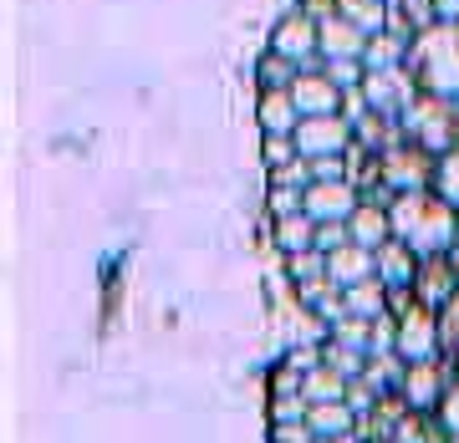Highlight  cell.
Returning <instances> with one entry per match:
<instances>
[{
	"instance_id": "obj_4",
	"label": "cell",
	"mask_w": 459,
	"mask_h": 443,
	"mask_svg": "<svg viewBox=\"0 0 459 443\" xmlns=\"http://www.w3.org/2000/svg\"><path fill=\"white\" fill-rule=\"evenodd\" d=\"M377 164H383V189H388L394 199L398 194H419V189H434V179H439V158L424 153L419 143H409V138H398L394 148H383Z\"/></svg>"
},
{
	"instance_id": "obj_12",
	"label": "cell",
	"mask_w": 459,
	"mask_h": 443,
	"mask_svg": "<svg viewBox=\"0 0 459 443\" xmlns=\"http://www.w3.org/2000/svg\"><path fill=\"white\" fill-rule=\"evenodd\" d=\"M322 62H362V51H368V31H358L347 16H322Z\"/></svg>"
},
{
	"instance_id": "obj_22",
	"label": "cell",
	"mask_w": 459,
	"mask_h": 443,
	"mask_svg": "<svg viewBox=\"0 0 459 443\" xmlns=\"http://www.w3.org/2000/svg\"><path fill=\"white\" fill-rule=\"evenodd\" d=\"M276 245L286 250V255L316 250V219H312L307 209H301V214H286V219H276Z\"/></svg>"
},
{
	"instance_id": "obj_18",
	"label": "cell",
	"mask_w": 459,
	"mask_h": 443,
	"mask_svg": "<svg viewBox=\"0 0 459 443\" xmlns=\"http://www.w3.org/2000/svg\"><path fill=\"white\" fill-rule=\"evenodd\" d=\"M377 255V280L383 285H413V276H419V255H413L403 240H388L383 250H373Z\"/></svg>"
},
{
	"instance_id": "obj_24",
	"label": "cell",
	"mask_w": 459,
	"mask_h": 443,
	"mask_svg": "<svg viewBox=\"0 0 459 443\" xmlns=\"http://www.w3.org/2000/svg\"><path fill=\"white\" fill-rule=\"evenodd\" d=\"M352 128H358V143L373 148V153H383V148H394L398 138H403L394 117H377V113H358L352 117Z\"/></svg>"
},
{
	"instance_id": "obj_42",
	"label": "cell",
	"mask_w": 459,
	"mask_h": 443,
	"mask_svg": "<svg viewBox=\"0 0 459 443\" xmlns=\"http://www.w3.org/2000/svg\"><path fill=\"white\" fill-rule=\"evenodd\" d=\"M316 443H368L362 433H337V439H316Z\"/></svg>"
},
{
	"instance_id": "obj_34",
	"label": "cell",
	"mask_w": 459,
	"mask_h": 443,
	"mask_svg": "<svg viewBox=\"0 0 459 443\" xmlns=\"http://www.w3.org/2000/svg\"><path fill=\"white\" fill-rule=\"evenodd\" d=\"M307 413H312L307 397H276L271 403V423H307Z\"/></svg>"
},
{
	"instance_id": "obj_7",
	"label": "cell",
	"mask_w": 459,
	"mask_h": 443,
	"mask_svg": "<svg viewBox=\"0 0 459 443\" xmlns=\"http://www.w3.org/2000/svg\"><path fill=\"white\" fill-rule=\"evenodd\" d=\"M455 367L444 357H429V362H409V372H403V403H409L413 413H439V403H444V393L455 388Z\"/></svg>"
},
{
	"instance_id": "obj_1",
	"label": "cell",
	"mask_w": 459,
	"mask_h": 443,
	"mask_svg": "<svg viewBox=\"0 0 459 443\" xmlns=\"http://www.w3.org/2000/svg\"><path fill=\"white\" fill-rule=\"evenodd\" d=\"M388 214H394V240H403L419 260H429V255H449L455 240H459V209L439 194V189L398 194L394 204H388Z\"/></svg>"
},
{
	"instance_id": "obj_19",
	"label": "cell",
	"mask_w": 459,
	"mask_h": 443,
	"mask_svg": "<svg viewBox=\"0 0 459 443\" xmlns=\"http://www.w3.org/2000/svg\"><path fill=\"white\" fill-rule=\"evenodd\" d=\"M347 301V316H362V321H377V316H388V285L383 280H362V285H347L342 291Z\"/></svg>"
},
{
	"instance_id": "obj_43",
	"label": "cell",
	"mask_w": 459,
	"mask_h": 443,
	"mask_svg": "<svg viewBox=\"0 0 459 443\" xmlns=\"http://www.w3.org/2000/svg\"><path fill=\"white\" fill-rule=\"evenodd\" d=\"M449 260H455V276H459V240H455V250H449Z\"/></svg>"
},
{
	"instance_id": "obj_36",
	"label": "cell",
	"mask_w": 459,
	"mask_h": 443,
	"mask_svg": "<svg viewBox=\"0 0 459 443\" xmlns=\"http://www.w3.org/2000/svg\"><path fill=\"white\" fill-rule=\"evenodd\" d=\"M296 158H301V153H296L291 138H265V164H271V174L286 168V164H296Z\"/></svg>"
},
{
	"instance_id": "obj_5",
	"label": "cell",
	"mask_w": 459,
	"mask_h": 443,
	"mask_svg": "<svg viewBox=\"0 0 459 443\" xmlns=\"http://www.w3.org/2000/svg\"><path fill=\"white\" fill-rule=\"evenodd\" d=\"M362 107L377 117H403L419 98V82L409 77V66H373V72H362Z\"/></svg>"
},
{
	"instance_id": "obj_41",
	"label": "cell",
	"mask_w": 459,
	"mask_h": 443,
	"mask_svg": "<svg viewBox=\"0 0 459 443\" xmlns=\"http://www.w3.org/2000/svg\"><path fill=\"white\" fill-rule=\"evenodd\" d=\"M434 11H439V21H459V0H434Z\"/></svg>"
},
{
	"instance_id": "obj_23",
	"label": "cell",
	"mask_w": 459,
	"mask_h": 443,
	"mask_svg": "<svg viewBox=\"0 0 459 443\" xmlns=\"http://www.w3.org/2000/svg\"><path fill=\"white\" fill-rule=\"evenodd\" d=\"M403 372H409V362L398 357V352H373L362 378L373 382L377 393H398V388H403Z\"/></svg>"
},
{
	"instance_id": "obj_40",
	"label": "cell",
	"mask_w": 459,
	"mask_h": 443,
	"mask_svg": "<svg viewBox=\"0 0 459 443\" xmlns=\"http://www.w3.org/2000/svg\"><path fill=\"white\" fill-rule=\"evenodd\" d=\"M286 367H296V372H301V378H307V372H312V367H322V346H296L291 357H286Z\"/></svg>"
},
{
	"instance_id": "obj_10",
	"label": "cell",
	"mask_w": 459,
	"mask_h": 443,
	"mask_svg": "<svg viewBox=\"0 0 459 443\" xmlns=\"http://www.w3.org/2000/svg\"><path fill=\"white\" fill-rule=\"evenodd\" d=\"M362 204V189L352 179H332V183H307V214L316 225H347Z\"/></svg>"
},
{
	"instance_id": "obj_3",
	"label": "cell",
	"mask_w": 459,
	"mask_h": 443,
	"mask_svg": "<svg viewBox=\"0 0 459 443\" xmlns=\"http://www.w3.org/2000/svg\"><path fill=\"white\" fill-rule=\"evenodd\" d=\"M398 132L419 143L424 153L444 158V153H455L459 148V102L455 98H434V92H419L413 107L398 117Z\"/></svg>"
},
{
	"instance_id": "obj_2",
	"label": "cell",
	"mask_w": 459,
	"mask_h": 443,
	"mask_svg": "<svg viewBox=\"0 0 459 443\" xmlns=\"http://www.w3.org/2000/svg\"><path fill=\"white\" fill-rule=\"evenodd\" d=\"M409 77L419 82V92L459 102V21H434L429 31H419L409 41Z\"/></svg>"
},
{
	"instance_id": "obj_17",
	"label": "cell",
	"mask_w": 459,
	"mask_h": 443,
	"mask_svg": "<svg viewBox=\"0 0 459 443\" xmlns=\"http://www.w3.org/2000/svg\"><path fill=\"white\" fill-rule=\"evenodd\" d=\"M255 117H261L265 138H291L296 123H301L291 92H261V107H255Z\"/></svg>"
},
{
	"instance_id": "obj_26",
	"label": "cell",
	"mask_w": 459,
	"mask_h": 443,
	"mask_svg": "<svg viewBox=\"0 0 459 443\" xmlns=\"http://www.w3.org/2000/svg\"><path fill=\"white\" fill-rule=\"evenodd\" d=\"M307 66H296V62H286L281 51H265L261 62H255V77H261V87L265 92H291V82L301 77Z\"/></svg>"
},
{
	"instance_id": "obj_14",
	"label": "cell",
	"mask_w": 459,
	"mask_h": 443,
	"mask_svg": "<svg viewBox=\"0 0 459 443\" xmlns=\"http://www.w3.org/2000/svg\"><path fill=\"white\" fill-rule=\"evenodd\" d=\"M347 230H352V245L383 250L388 240H394V214H388V204H377V199H362L358 214L347 219Z\"/></svg>"
},
{
	"instance_id": "obj_35",
	"label": "cell",
	"mask_w": 459,
	"mask_h": 443,
	"mask_svg": "<svg viewBox=\"0 0 459 443\" xmlns=\"http://www.w3.org/2000/svg\"><path fill=\"white\" fill-rule=\"evenodd\" d=\"M439 423H444V433H449V443H459V378L439 403Z\"/></svg>"
},
{
	"instance_id": "obj_28",
	"label": "cell",
	"mask_w": 459,
	"mask_h": 443,
	"mask_svg": "<svg viewBox=\"0 0 459 443\" xmlns=\"http://www.w3.org/2000/svg\"><path fill=\"white\" fill-rule=\"evenodd\" d=\"M439 357L459 372V291L439 306Z\"/></svg>"
},
{
	"instance_id": "obj_38",
	"label": "cell",
	"mask_w": 459,
	"mask_h": 443,
	"mask_svg": "<svg viewBox=\"0 0 459 443\" xmlns=\"http://www.w3.org/2000/svg\"><path fill=\"white\" fill-rule=\"evenodd\" d=\"M271 443H316L312 423H271Z\"/></svg>"
},
{
	"instance_id": "obj_8",
	"label": "cell",
	"mask_w": 459,
	"mask_h": 443,
	"mask_svg": "<svg viewBox=\"0 0 459 443\" xmlns=\"http://www.w3.org/2000/svg\"><path fill=\"white\" fill-rule=\"evenodd\" d=\"M398 357L403 362H429L439 357V311L413 301L409 311L398 316Z\"/></svg>"
},
{
	"instance_id": "obj_21",
	"label": "cell",
	"mask_w": 459,
	"mask_h": 443,
	"mask_svg": "<svg viewBox=\"0 0 459 443\" xmlns=\"http://www.w3.org/2000/svg\"><path fill=\"white\" fill-rule=\"evenodd\" d=\"M307 423H312L316 439H337V433H358V413L347 403H312Z\"/></svg>"
},
{
	"instance_id": "obj_20",
	"label": "cell",
	"mask_w": 459,
	"mask_h": 443,
	"mask_svg": "<svg viewBox=\"0 0 459 443\" xmlns=\"http://www.w3.org/2000/svg\"><path fill=\"white\" fill-rule=\"evenodd\" d=\"M347 382L352 378H342L337 367L322 362V367H312V372L301 378V397H307V403H347Z\"/></svg>"
},
{
	"instance_id": "obj_31",
	"label": "cell",
	"mask_w": 459,
	"mask_h": 443,
	"mask_svg": "<svg viewBox=\"0 0 459 443\" xmlns=\"http://www.w3.org/2000/svg\"><path fill=\"white\" fill-rule=\"evenodd\" d=\"M286 270H291V285H301V280H312V276H327V255H322V250L286 255Z\"/></svg>"
},
{
	"instance_id": "obj_37",
	"label": "cell",
	"mask_w": 459,
	"mask_h": 443,
	"mask_svg": "<svg viewBox=\"0 0 459 443\" xmlns=\"http://www.w3.org/2000/svg\"><path fill=\"white\" fill-rule=\"evenodd\" d=\"M342 245H352V230L347 225H316V250L322 255H332V250H342Z\"/></svg>"
},
{
	"instance_id": "obj_44",
	"label": "cell",
	"mask_w": 459,
	"mask_h": 443,
	"mask_svg": "<svg viewBox=\"0 0 459 443\" xmlns=\"http://www.w3.org/2000/svg\"><path fill=\"white\" fill-rule=\"evenodd\" d=\"M377 443H398V439H377Z\"/></svg>"
},
{
	"instance_id": "obj_39",
	"label": "cell",
	"mask_w": 459,
	"mask_h": 443,
	"mask_svg": "<svg viewBox=\"0 0 459 443\" xmlns=\"http://www.w3.org/2000/svg\"><path fill=\"white\" fill-rule=\"evenodd\" d=\"M271 397H301V372H296V367H276V378H271Z\"/></svg>"
},
{
	"instance_id": "obj_33",
	"label": "cell",
	"mask_w": 459,
	"mask_h": 443,
	"mask_svg": "<svg viewBox=\"0 0 459 443\" xmlns=\"http://www.w3.org/2000/svg\"><path fill=\"white\" fill-rule=\"evenodd\" d=\"M434 189H439V194L459 209V148L439 158V179H434Z\"/></svg>"
},
{
	"instance_id": "obj_29",
	"label": "cell",
	"mask_w": 459,
	"mask_h": 443,
	"mask_svg": "<svg viewBox=\"0 0 459 443\" xmlns=\"http://www.w3.org/2000/svg\"><path fill=\"white\" fill-rule=\"evenodd\" d=\"M322 362H327V367H337L342 378H362V372H368V352L337 342V337H327V342H322Z\"/></svg>"
},
{
	"instance_id": "obj_25",
	"label": "cell",
	"mask_w": 459,
	"mask_h": 443,
	"mask_svg": "<svg viewBox=\"0 0 459 443\" xmlns=\"http://www.w3.org/2000/svg\"><path fill=\"white\" fill-rule=\"evenodd\" d=\"M409 62V41L403 36H394V31H377V36H368V51H362V66L373 72V66H403Z\"/></svg>"
},
{
	"instance_id": "obj_15",
	"label": "cell",
	"mask_w": 459,
	"mask_h": 443,
	"mask_svg": "<svg viewBox=\"0 0 459 443\" xmlns=\"http://www.w3.org/2000/svg\"><path fill=\"white\" fill-rule=\"evenodd\" d=\"M327 270L337 285H362V280H373L377 276V255L373 250H362V245H342V250H332L327 255Z\"/></svg>"
},
{
	"instance_id": "obj_45",
	"label": "cell",
	"mask_w": 459,
	"mask_h": 443,
	"mask_svg": "<svg viewBox=\"0 0 459 443\" xmlns=\"http://www.w3.org/2000/svg\"><path fill=\"white\" fill-rule=\"evenodd\" d=\"M383 5H388V0H383Z\"/></svg>"
},
{
	"instance_id": "obj_16",
	"label": "cell",
	"mask_w": 459,
	"mask_h": 443,
	"mask_svg": "<svg viewBox=\"0 0 459 443\" xmlns=\"http://www.w3.org/2000/svg\"><path fill=\"white\" fill-rule=\"evenodd\" d=\"M434 21H439L434 0H388V31L403 36V41H413L419 31H429Z\"/></svg>"
},
{
	"instance_id": "obj_9",
	"label": "cell",
	"mask_w": 459,
	"mask_h": 443,
	"mask_svg": "<svg viewBox=\"0 0 459 443\" xmlns=\"http://www.w3.org/2000/svg\"><path fill=\"white\" fill-rule=\"evenodd\" d=\"M271 51H281V56L296 62V66H316L322 62V26H316L312 16L291 11V16L271 31Z\"/></svg>"
},
{
	"instance_id": "obj_27",
	"label": "cell",
	"mask_w": 459,
	"mask_h": 443,
	"mask_svg": "<svg viewBox=\"0 0 459 443\" xmlns=\"http://www.w3.org/2000/svg\"><path fill=\"white\" fill-rule=\"evenodd\" d=\"M337 16H347L358 31H368V36L388 31V5H383V0H337Z\"/></svg>"
},
{
	"instance_id": "obj_6",
	"label": "cell",
	"mask_w": 459,
	"mask_h": 443,
	"mask_svg": "<svg viewBox=\"0 0 459 443\" xmlns=\"http://www.w3.org/2000/svg\"><path fill=\"white\" fill-rule=\"evenodd\" d=\"M291 143L301 158H342L347 148L358 143V128L347 113H322V117H301L291 132Z\"/></svg>"
},
{
	"instance_id": "obj_30",
	"label": "cell",
	"mask_w": 459,
	"mask_h": 443,
	"mask_svg": "<svg viewBox=\"0 0 459 443\" xmlns=\"http://www.w3.org/2000/svg\"><path fill=\"white\" fill-rule=\"evenodd\" d=\"M373 331H377V321H362V316H342L337 327L327 331V337H337V342H347V346H358V352H373Z\"/></svg>"
},
{
	"instance_id": "obj_13",
	"label": "cell",
	"mask_w": 459,
	"mask_h": 443,
	"mask_svg": "<svg viewBox=\"0 0 459 443\" xmlns=\"http://www.w3.org/2000/svg\"><path fill=\"white\" fill-rule=\"evenodd\" d=\"M455 291H459V276H455V260H449V255H429V260H419L413 295H419L424 306H434V311H439Z\"/></svg>"
},
{
	"instance_id": "obj_32",
	"label": "cell",
	"mask_w": 459,
	"mask_h": 443,
	"mask_svg": "<svg viewBox=\"0 0 459 443\" xmlns=\"http://www.w3.org/2000/svg\"><path fill=\"white\" fill-rule=\"evenodd\" d=\"M377 397H383V393H377V388H373L368 378H352V382H347V408L358 413V423L377 408Z\"/></svg>"
},
{
	"instance_id": "obj_11",
	"label": "cell",
	"mask_w": 459,
	"mask_h": 443,
	"mask_svg": "<svg viewBox=\"0 0 459 443\" xmlns=\"http://www.w3.org/2000/svg\"><path fill=\"white\" fill-rule=\"evenodd\" d=\"M291 102H296V113L301 117H322V113H342L347 92L332 82L322 66H307V72L291 82Z\"/></svg>"
}]
</instances>
